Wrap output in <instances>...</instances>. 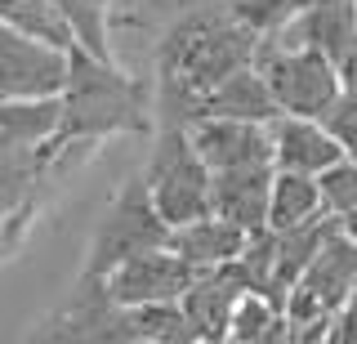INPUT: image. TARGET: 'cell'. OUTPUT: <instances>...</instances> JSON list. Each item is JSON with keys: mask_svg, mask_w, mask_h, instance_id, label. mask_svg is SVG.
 <instances>
[{"mask_svg": "<svg viewBox=\"0 0 357 344\" xmlns=\"http://www.w3.org/2000/svg\"><path fill=\"white\" fill-rule=\"evenodd\" d=\"M259 27H250L237 9L188 14L156 45V126H192L201 103L223 76L241 72L259 54Z\"/></svg>", "mask_w": 357, "mask_h": 344, "instance_id": "cell-1", "label": "cell"}, {"mask_svg": "<svg viewBox=\"0 0 357 344\" xmlns=\"http://www.w3.org/2000/svg\"><path fill=\"white\" fill-rule=\"evenodd\" d=\"M156 121V94L103 54L72 45V76L63 85L59 143L94 148L112 135H148Z\"/></svg>", "mask_w": 357, "mask_h": 344, "instance_id": "cell-2", "label": "cell"}, {"mask_svg": "<svg viewBox=\"0 0 357 344\" xmlns=\"http://www.w3.org/2000/svg\"><path fill=\"white\" fill-rule=\"evenodd\" d=\"M161 246H170V224H165V215L156 210L152 188H148V179H143V170H139L116 188L112 206L94 224L81 277H107L116 264H126V260H134V255H143V250H161Z\"/></svg>", "mask_w": 357, "mask_h": 344, "instance_id": "cell-3", "label": "cell"}, {"mask_svg": "<svg viewBox=\"0 0 357 344\" xmlns=\"http://www.w3.org/2000/svg\"><path fill=\"white\" fill-rule=\"evenodd\" d=\"M143 179H148L152 202H156V210L165 215L170 228L210 215V184H215V170L206 165V157L197 152V143L183 126H156Z\"/></svg>", "mask_w": 357, "mask_h": 344, "instance_id": "cell-4", "label": "cell"}, {"mask_svg": "<svg viewBox=\"0 0 357 344\" xmlns=\"http://www.w3.org/2000/svg\"><path fill=\"white\" fill-rule=\"evenodd\" d=\"M255 68L268 76L282 112L295 117H326V107L344 94L340 63L331 54H321L317 45H273V40L259 36Z\"/></svg>", "mask_w": 357, "mask_h": 344, "instance_id": "cell-5", "label": "cell"}, {"mask_svg": "<svg viewBox=\"0 0 357 344\" xmlns=\"http://www.w3.org/2000/svg\"><path fill=\"white\" fill-rule=\"evenodd\" d=\"M72 76V50L0 23V98H54Z\"/></svg>", "mask_w": 357, "mask_h": 344, "instance_id": "cell-6", "label": "cell"}, {"mask_svg": "<svg viewBox=\"0 0 357 344\" xmlns=\"http://www.w3.org/2000/svg\"><path fill=\"white\" fill-rule=\"evenodd\" d=\"M72 157V143H36V148H0V210L18 224H31L40 197L54 188L59 170Z\"/></svg>", "mask_w": 357, "mask_h": 344, "instance_id": "cell-7", "label": "cell"}, {"mask_svg": "<svg viewBox=\"0 0 357 344\" xmlns=\"http://www.w3.org/2000/svg\"><path fill=\"white\" fill-rule=\"evenodd\" d=\"M192 277H197V269L183 255L161 246V250H143V255H134V260L116 264V269L103 277V286L116 304H161V299L183 295L188 286H192Z\"/></svg>", "mask_w": 357, "mask_h": 344, "instance_id": "cell-8", "label": "cell"}, {"mask_svg": "<svg viewBox=\"0 0 357 344\" xmlns=\"http://www.w3.org/2000/svg\"><path fill=\"white\" fill-rule=\"evenodd\" d=\"M197 152L210 170L237 165H273V121H237V117H201L188 126Z\"/></svg>", "mask_w": 357, "mask_h": 344, "instance_id": "cell-9", "label": "cell"}, {"mask_svg": "<svg viewBox=\"0 0 357 344\" xmlns=\"http://www.w3.org/2000/svg\"><path fill=\"white\" fill-rule=\"evenodd\" d=\"M245 291H250V282H245V273L237 269V260L219 264V269H201L192 277V286L178 295V304H183L188 322H192L197 340H228L232 308H237V299Z\"/></svg>", "mask_w": 357, "mask_h": 344, "instance_id": "cell-10", "label": "cell"}, {"mask_svg": "<svg viewBox=\"0 0 357 344\" xmlns=\"http://www.w3.org/2000/svg\"><path fill=\"white\" fill-rule=\"evenodd\" d=\"M344 157V143L331 135L321 117H295L282 112L273 121V165L299 174H321L326 165Z\"/></svg>", "mask_w": 357, "mask_h": 344, "instance_id": "cell-11", "label": "cell"}, {"mask_svg": "<svg viewBox=\"0 0 357 344\" xmlns=\"http://www.w3.org/2000/svg\"><path fill=\"white\" fill-rule=\"evenodd\" d=\"M273 174L277 165H237V170H215L210 184V210L245 232L268 228V202H273Z\"/></svg>", "mask_w": 357, "mask_h": 344, "instance_id": "cell-12", "label": "cell"}, {"mask_svg": "<svg viewBox=\"0 0 357 344\" xmlns=\"http://www.w3.org/2000/svg\"><path fill=\"white\" fill-rule=\"evenodd\" d=\"M245 241H250V232H245L241 224H232V219L215 215V210L170 228V250H178L197 273L201 269H219V264H232L245 250Z\"/></svg>", "mask_w": 357, "mask_h": 344, "instance_id": "cell-13", "label": "cell"}, {"mask_svg": "<svg viewBox=\"0 0 357 344\" xmlns=\"http://www.w3.org/2000/svg\"><path fill=\"white\" fill-rule=\"evenodd\" d=\"M201 117H237V121H277L282 117V103H277L268 76L255 68H241L232 76H223L215 90L201 103Z\"/></svg>", "mask_w": 357, "mask_h": 344, "instance_id": "cell-14", "label": "cell"}, {"mask_svg": "<svg viewBox=\"0 0 357 344\" xmlns=\"http://www.w3.org/2000/svg\"><path fill=\"white\" fill-rule=\"evenodd\" d=\"M299 286H308L312 295H321L331 308H340L344 299L353 295V286H357V241L340 232V219H335V232L321 241V250L312 255V264L304 269Z\"/></svg>", "mask_w": 357, "mask_h": 344, "instance_id": "cell-15", "label": "cell"}, {"mask_svg": "<svg viewBox=\"0 0 357 344\" xmlns=\"http://www.w3.org/2000/svg\"><path fill=\"white\" fill-rule=\"evenodd\" d=\"M63 94L54 98H0V148H36L59 139Z\"/></svg>", "mask_w": 357, "mask_h": 344, "instance_id": "cell-16", "label": "cell"}, {"mask_svg": "<svg viewBox=\"0 0 357 344\" xmlns=\"http://www.w3.org/2000/svg\"><path fill=\"white\" fill-rule=\"evenodd\" d=\"M326 215L321 210V188L317 174H299V170H277L273 174V202H268V228L286 232L299 228L308 219Z\"/></svg>", "mask_w": 357, "mask_h": 344, "instance_id": "cell-17", "label": "cell"}, {"mask_svg": "<svg viewBox=\"0 0 357 344\" xmlns=\"http://www.w3.org/2000/svg\"><path fill=\"white\" fill-rule=\"evenodd\" d=\"M228 340L237 344H273V340H290V317L268 291H245L232 308L228 322Z\"/></svg>", "mask_w": 357, "mask_h": 344, "instance_id": "cell-18", "label": "cell"}, {"mask_svg": "<svg viewBox=\"0 0 357 344\" xmlns=\"http://www.w3.org/2000/svg\"><path fill=\"white\" fill-rule=\"evenodd\" d=\"M0 23L22 27V31H31V36H40V40H54V45H63V50L81 45L72 23L63 18V9H54L50 0H0Z\"/></svg>", "mask_w": 357, "mask_h": 344, "instance_id": "cell-19", "label": "cell"}, {"mask_svg": "<svg viewBox=\"0 0 357 344\" xmlns=\"http://www.w3.org/2000/svg\"><path fill=\"white\" fill-rule=\"evenodd\" d=\"M50 5L63 9V18L72 23L76 40H81L85 50L112 59V45H107V9H98L94 0H50Z\"/></svg>", "mask_w": 357, "mask_h": 344, "instance_id": "cell-20", "label": "cell"}, {"mask_svg": "<svg viewBox=\"0 0 357 344\" xmlns=\"http://www.w3.org/2000/svg\"><path fill=\"white\" fill-rule=\"evenodd\" d=\"M317 188H321V210L326 215H344V210L357 206V161L344 152L335 165L317 174Z\"/></svg>", "mask_w": 357, "mask_h": 344, "instance_id": "cell-21", "label": "cell"}, {"mask_svg": "<svg viewBox=\"0 0 357 344\" xmlns=\"http://www.w3.org/2000/svg\"><path fill=\"white\" fill-rule=\"evenodd\" d=\"M321 121H326L331 135L344 143V152H349V157L357 161V94H353V90H344V94L326 107V117H321Z\"/></svg>", "mask_w": 357, "mask_h": 344, "instance_id": "cell-22", "label": "cell"}, {"mask_svg": "<svg viewBox=\"0 0 357 344\" xmlns=\"http://www.w3.org/2000/svg\"><path fill=\"white\" fill-rule=\"evenodd\" d=\"M331 344H357V299H344L331 322Z\"/></svg>", "mask_w": 357, "mask_h": 344, "instance_id": "cell-23", "label": "cell"}, {"mask_svg": "<svg viewBox=\"0 0 357 344\" xmlns=\"http://www.w3.org/2000/svg\"><path fill=\"white\" fill-rule=\"evenodd\" d=\"M22 232H27V224H18V219H9L5 210H0V260L22 241Z\"/></svg>", "mask_w": 357, "mask_h": 344, "instance_id": "cell-24", "label": "cell"}, {"mask_svg": "<svg viewBox=\"0 0 357 344\" xmlns=\"http://www.w3.org/2000/svg\"><path fill=\"white\" fill-rule=\"evenodd\" d=\"M340 76H344V90L357 94V40H353V50L340 59Z\"/></svg>", "mask_w": 357, "mask_h": 344, "instance_id": "cell-25", "label": "cell"}, {"mask_svg": "<svg viewBox=\"0 0 357 344\" xmlns=\"http://www.w3.org/2000/svg\"><path fill=\"white\" fill-rule=\"evenodd\" d=\"M335 219H340V232H344V237H353V241H357V206H353V210H344V215H335Z\"/></svg>", "mask_w": 357, "mask_h": 344, "instance_id": "cell-26", "label": "cell"}, {"mask_svg": "<svg viewBox=\"0 0 357 344\" xmlns=\"http://www.w3.org/2000/svg\"><path fill=\"white\" fill-rule=\"evenodd\" d=\"M94 5H98V9H107V0H94Z\"/></svg>", "mask_w": 357, "mask_h": 344, "instance_id": "cell-27", "label": "cell"}, {"mask_svg": "<svg viewBox=\"0 0 357 344\" xmlns=\"http://www.w3.org/2000/svg\"><path fill=\"white\" fill-rule=\"evenodd\" d=\"M349 299H357V286H353V295H349Z\"/></svg>", "mask_w": 357, "mask_h": 344, "instance_id": "cell-28", "label": "cell"}]
</instances>
